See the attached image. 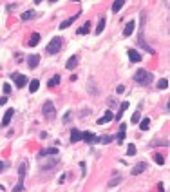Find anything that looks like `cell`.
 <instances>
[{"label":"cell","instance_id":"2","mask_svg":"<svg viewBox=\"0 0 170 192\" xmlns=\"http://www.w3.org/2000/svg\"><path fill=\"white\" fill-rule=\"evenodd\" d=\"M27 174V161H22L18 167V185L13 189V192H22L24 190V178Z\"/></svg>","mask_w":170,"mask_h":192},{"label":"cell","instance_id":"38","mask_svg":"<svg viewBox=\"0 0 170 192\" xmlns=\"http://www.w3.org/2000/svg\"><path fill=\"white\" fill-rule=\"evenodd\" d=\"M165 6H167V7H168V0H165Z\"/></svg>","mask_w":170,"mask_h":192},{"label":"cell","instance_id":"15","mask_svg":"<svg viewBox=\"0 0 170 192\" xmlns=\"http://www.w3.org/2000/svg\"><path fill=\"white\" fill-rule=\"evenodd\" d=\"M40 165H42V169H53V167H56L58 165V159H51V161H40Z\"/></svg>","mask_w":170,"mask_h":192},{"label":"cell","instance_id":"23","mask_svg":"<svg viewBox=\"0 0 170 192\" xmlns=\"http://www.w3.org/2000/svg\"><path fill=\"white\" fill-rule=\"evenodd\" d=\"M149 127H150V120H149V118H145V120H139V129H141V131H147Z\"/></svg>","mask_w":170,"mask_h":192},{"label":"cell","instance_id":"6","mask_svg":"<svg viewBox=\"0 0 170 192\" xmlns=\"http://www.w3.org/2000/svg\"><path fill=\"white\" fill-rule=\"evenodd\" d=\"M114 120V114L111 111H105V114L101 116V118H98V125H103V123H109V121H112Z\"/></svg>","mask_w":170,"mask_h":192},{"label":"cell","instance_id":"41","mask_svg":"<svg viewBox=\"0 0 170 192\" xmlns=\"http://www.w3.org/2000/svg\"><path fill=\"white\" fill-rule=\"evenodd\" d=\"M73 2H80V0H73Z\"/></svg>","mask_w":170,"mask_h":192},{"label":"cell","instance_id":"31","mask_svg":"<svg viewBox=\"0 0 170 192\" xmlns=\"http://www.w3.org/2000/svg\"><path fill=\"white\" fill-rule=\"evenodd\" d=\"M71 120H73V113L69 111V113H65V118H63V123H69Z\"/></svg>","mask_w":170,"mask_h":192},{"label":"cell","instance_id":"8","mask_svg":"<svg viewBox=\"0 0 170 192\" xmlns=\"http://www.w3.org/2000/svg\"><path fill=\"white\" fill-rule=\"evenodd\" d=\"M134 29H136V22L130 20V22H127V25H125V29H123V35H125V36H130L134 33Z\"/></svg>","mask_w":170,"mask_h":192},{"label":"cell","instance_id":"24","mask_svg":"<svg viewBox=\"0 0 170 192\" xmlns=\"http://www.w3.org/2000/svg\"><path fill=\"white\" fill-rule=\"evenodd\" d=\"M103 29H105V18H100L98 27H96V35H101V33H103Z\"/></svg>","mask_w":170,"mask_h":192},{"label":"cell","instance_id":"3","mask_svg":"<svg viewBox=\"0 0 170 192\" xmlns=\"http://www.w3.org/2000/svg\"><path fill=\"white\" fill-rule=\"evenodd\" d=\"M62 45H63V40L60 38V36H55V38L49 42V45H47V55H56L60 53V49H62Z\"/></svg>","mask_w":170,"mask_h":192},{"label":"cell","instance_id":"1","mask_svg":"<svg viewBox=\"0 0 170 192\" xmlns=\"http://www.w3.org/2000/svg\"><path fill=\"white\" fill-rule=\"evenodd\" d=\"M134 82L139 83V85H149L152 82V73L145 71V69H139V71H136V75H134Z\"/></svg>","mask_w":170,"mask_h":192},{"label":"cell","instance_id":"10","mask_svg":"<svg viewBox=\"0 0 170 192\" xmlns=\"http://www.w3.org/2000/svg\"><path fill=\"white\" fill-rule=\"evenodd\" d=\"M15 114V109H7L6 111V114L2 118V127H6V125H9V121H11V116Z\"/></svg>","mask_w":170,"mask_h":192},{"label":"cell","instance_id":"17","mask_svg":"<svg viewBox=\"0 0 170 192\" xmlns=\"http://www.w3.org/2000/svg\"><path fill=\"white\" fill-rule=\"evenodd\" d=\"M78 18V15H74V17H71V18H67V20H63L62 24H60V29H67L69 25H73V22Z\"/></svg>","mask_w":170,"mask_h":192},{"label":"cell","instance_id":"33","mask_svg":"<svg viewBox=\"0 0 170 192\" xmlns=\"http://www.w3.org/2000/svg\"><path fill=\"white\" fill-rule=\"evenodd\" d=\"M127 154H129V156H134V154H136V147H134V145H129V149H127Z\"/></svg>","mask_w":170,"mask_h":192},{"label":"cell","instance_id":"39","mask_svg":"<svg viewBox=\"0 0 170 192\" xmlns=\"http://www.w3.org/2000/svg\"><path fill=\"white\" fill-rule=\"evenodd\" d=\"M49 2H51V4H55V2H58V0H49Z\"/></svg>","mask_w":170,"mask_h":192},{"label":"cell","instance_id":"5","mask_svg":"<svg viewBox=\"0 0 170 192\" xmlns=\"http://www.w3.org/2000/svg\"><path fill=\"white\" fill-rule=\"evenodd\" d=\"M11 78L15 80V83H17L18 87H24V85L27 83V78L24 76V75H18V73H13V75H11Z\"/></svg>","mask_w":170,"mask_h":192},{"label":"cell","instance_id":"11","mask_svg":"<svg viewBox=\"0 0 170 192\" xmlns=\"http://www.w3.org/2000/svg\"><path fill=\"white\" fill-rule=\"evenodd\" d=\"M38 63H40V56H38V55H31V56H27V65H29L31 69H35Z\"/></svg>","mask_w":170,"mask_h":192},{"label":"cell","instance_id":"28","mask_svg":"<svg viewBox=\"0 0 170 192\" xmlns=\"http://www.w3.org/2000/svg\"><path fill=\"white\" fill-rule=\"evenodd\" d=\"M38 87H40V82H38V80H33V82L29 83V91H31V93H36Z\"/></svg>","mask_w":170,"mask_h":192},{"label":"cell","instance_id":"18","mask_svg":"<svg viewBox=\"0 0 170 192\" xmlns=\"http://www.w3.org/2000/svg\"><path fill=\"white\" fill-rule=\"evenodd\" d=\"M80 140H81V132H80L78 129H73V131H71V141L76 143V141H80Z\"/></svg>","mask_w":170,"mask_h":192},{"label":"cell","instance_id":"4","mask_svg":"<svg viewBox=\"0 0 170 192\" xmlns=\"http://www.w3.org/2000/svg\"><path fill=\"white\" fill-rule=\"evenodd\" d=\"M42 113L47 120H55L56 118V109H55V103L53 102H45L43 107H42Z\"/></svg>","mask_w":170,"mask_h":192},{"label":"cell","instance_id":"21","mask_svg":"<svg viewBox=\"0 0 170 192\" xmlns=\"http://www.w3.org/2000/svg\"><path fill=\"white\" fill-rule=\"evenodd\" d=\"M35 17H36V11H25V13L22 15V20L27 22V20H33Z\"/></svg>","mask_w":170,"mask_h":192},{"label":"cell","instance_id":"12","mask_svg":"<svg viewBox=\"0 0 170 192\" xmlns=\"http://www.w3.org/2000/svg\"><path fill=\"white\" fill-rule=\"evenodd\" d=\"M58 154V149L56 147H51V149H43V151H40V158H43V156H56Z\"/></svg>","mask_w":170,"mask_h":192},{"label":"cell","instance_id":"25","mask_svg":"<svg viewBox=\"0 0 170 192\" xmlns=\"http://www.w3.org/2000/svg\"><path fill=\"white\" fill-rule=\"evenodd\" d=\"M118 183H121V176H119V174H118L116 178H112V179H111V181L107 183V187H116Z\"/></svg>","mask_w":170,"mask_h":192},{"label":"cell","instance_id":"19","mask_svg":"<svg viewBox=\"0 0 170 192\" xmlns=\"http://www.w3.org/2000/svg\"><path fill=\"white\" fill-rule=\"evenodd\" d=\"M125 129H127V125L121 123V125H119V132H118V141H119V143H123V140H125Z\"/></svg>","mask_w":170,"mask_h":192},{"label":"cell","instance_id":"30","mask_svg":"<svg viewBox=\"0 0 170 192\" xmlns=\"http://www.w3.org/2000/svg\"><path fill=\"white\" fill-rule=\"evenodd\" d=\"M154 159H156V163H157V165H165V158H163V156H159V154H156V158H154Z\"/></svg>","mask_w":170,"mask_h":192},{"label":"cell","instance_id":"16","mask_svg":"<svg viewBox=\"0 0 170 192\" xmlns=\"http://www.w3.org/2000/svg\"><path fill=\"white\" fill-rule=\"evenodd\" d=\"M38 42H40V35H38V33H33L31 38H29V42H27V45H29V47H35V45H38Z\"/></svg>","mask_w":170,"mask_h":192},{"label":"cell","instance_id":"40","mask_svg":"<svg viewBox=\"0 0 170 192\" xmlns=\"http://www.w3.org/2000/svg\"><path fill=\"white\" fill-rule=\"evenodd\" d=\"M40 2H42V0H35V4H40Z\"/></svg>","mask_w":170,"mask_h":192},{"label":"cell","instance_id":"13","mask_svg":"<svg viewBox=\"0 0 170 192\" xmlns=\"http://www.w3.org/2000/svg\"><path fill=\"white\" fill-rule=\"evenodd\" d=\"M76 65H78V56H76V55H74V56H71L69 60H67V63H65V67H67L69 71H73Z\"/></svg>","mask_w":170,"mask_h":192},{"label":"cell","instance_id":"37","mask_svg":"<svg viewBox=\"0 0 170 192\" xmlns=\"http://www.w3.org/2000/svg\"><path fill=\"white\" fill-rule=\"evenodd\" d=\"M4 169H6V163H4V161H0V172H2Z\"/></svg>","mask_w":170,"mask_h":192},{"label":"cell","instance_id":"14","mask_svg":"<svg viewBox=\"0 0 170 192\" xmlns=\"http://www.w3.org/2000/svg\"><path fill=\"white\" fill-rule=\"evenodd\" d=\"M129 58H130V62H141V55L136 49H129Z\"/></svg>","mask_w":170,"mask_h":192},{"label":"cell","instance_id":"9","mask_svg":"<svg viewBox=\"0 0 170 192\" xmlns=\"http://www.w3.org/2000/svg\"><path fill=\"white\" fill-rule=\"evenodd\" d=\"M81 140L85 141V143H93V141H98V138H96L93 132H89V131H85V132H81Z\"/></svg>","mask_w":170,"mask_h":192},{"label":"cell","instance_id":"27","mask_svg":"<svg viewBox=\"0 0 170 192\" xmlns=\"http://www.w3.org/2000/svg\"><path fill=\"white\" fill-rule=\"evenodd\" d=\"M157 89H168V80L167 78H161L157 82Z\"/></svg>","mask_w":170,"mask_h":192},{"label":"cell","instance_id":"20","mask_svg":"<svg viewBox=\"0 0 170 192\" xmlns=\"http://www.w3.org/2000/svg\"><path fill=\"white\" fill-rule=\"evenodd\" d=\"M125 6V0H114V4H112V11L114 13H118L121 7Z\"/></svg>","mask_w":170,"mask_h":192},{"label":"cell","instance_id":"35","mask_svg":"<svg viewBox=\"0 0 170 192\" xmlns=\"http://www.w3.org/2000/svg\"><path fill=\"white\" fill-rule=\"evenodd\" d=\"M123 91H125V85H118V87H116V93H119V94H121Z\"/></svg>","mask_w":170,"mask_h":192},{"label":"cell","instance_id":"7","mask_svg":"<svg viewBox=\"0 0 170 192\" xmlns=\"http://www.w3.org/2000/svg\"><path fill=\"white\" fill-rule=\"evenodd\" d=\"M145 171H147V163H145V161H139L138 165L132 167V176H138V174L145 172Z\"/></svg>","mask_w":170,"mask_h":192},{"label":"cell","instance_id":"36","mask_svg":"<svg viewBox=\"0 0 170 192\" xmlns=\"http://www.w3.org/2000/svg\"><path fill=\"white\" fill-rule=\"evenodd\" d=\"M6 102H7V96H4V98H0V105H6Z\"/></svg>","mask_w":170,"mask_h":192},{"label":"cell","instance_id":"32","mask_svg":"<svg viewBox=\"0 0 170 192\" xmlns=\"http://www.w3.org/2000/svg\"><path fill=\"white\" fill-rule=\"evenodd\" d=\"M98 141H101V143H105V145H107V143H111V141H112V138H111V136H103V138H101V140H98Z\"/></svg>","mask_w":170,"mask_h":192},{"label":"cell","instance_id":"22","mask_svg":"<svg viewBox=\"0 0 170 192\" xmlns=\"http://www.w3.org/2000/svg\"><path fill=\"white\" fill-rule=\"evenodd\" d=\"M58 83H60V75H55V76L47 82V87H56Z\"/></svg>","mask_w":170,"mask_h":192},{"label":"cell","instance_id":"34","mask_svg":"<svg viewBox=\"0 0 170 192\" xmlns=\"http://www.w3.org/2000/svg\"><path fill=\"white\" fill-rule=\"evenodd\" d=\"M2 89H4V93H6V96H7L9 93H11V85H9V83H6V85H4Z\"/></svg>","mask_w":170,"mask_h":192},{"label":"cell","instance_id":"29","mask_svg":"<svg viewBox=\"0 0 170 192\" xmlns=\"http://www.w3.org/2000/svg\"><path fill=\"white\" fill-rule=\"evenodd\" d=\"M139 120H141V114H139V113H134L132 118H130V121H132L134 125H136V123H139Z\"/></svg>","mask_w":170,"mask_h":192},{"label":"cell","instance_id":"26","mask_svg":"<svg viewBox=\"0 0 170 192\" xmlns=\"http://www.w3.org/2000/svg\"><path fill=\"white\" fill-rule=\"evenodd\" d=\"M89 27H91V22H85V25L78 29V35H87L89 33Z\"/></svg>","mask_w":170,"mask_h":192}]
</instances>
